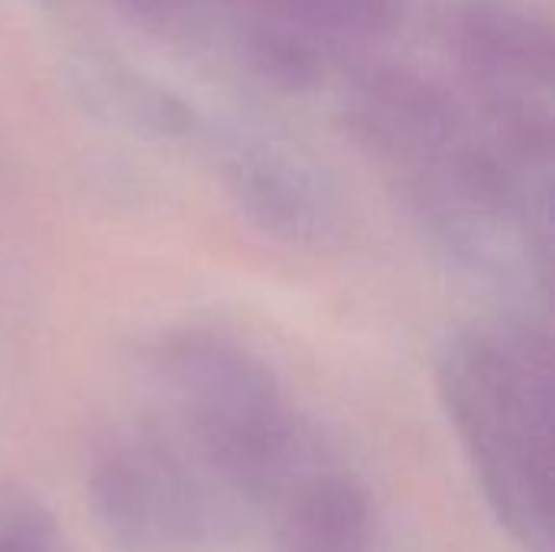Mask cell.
<instances>
[{"label": "cell", "mask_w": 555, "mask_h": 552, "mask_svg": "<svg viewBox=\"0 0 555 552\" xmlns=\"http://www.w3.org/2000/svg\"><path fill=\"white\" fill-rule=\"evenodd\" d=\"M439 397L498 524L553 552L555 358L540 329H468L439 361Z\"/></svg>", "instance_id": "6da1fadb"}, {"label": "cell", "mask_w": 555, "mask_h": 552, "mask_svg": "<svg viewBox=\"0 0 555 552\" xmlns=\"http://www.w3.org/2000/svg\"><path fill=\"white\" fill-rule=\"evenodd\" d=\"M189 452L237 504L273 498L309 468L306 433L273 368L247 345L208 332H169L153 355Z\"/></svg>", "instance_id": "7a4b0ae2"}, {"label": "cell", "mask_w": 555, "mask_h": 552, "mask_svg": "<svg viewBox=\"0 0 555 552\" xmlns=\"http://www.w3.org/2000/svg\"><path fill=\"white\" fill-rule=\"evenodd\" d=\"M85 498L114 552H211L234 521L198 459L150 429H114L94 446Z\"/></svg>", "instance_id": "3957f363"}, {"label": "cell", "mask_w": 555, "mask_h": 552, "mask_svg": "<svg viewBox=\"0 0 555 552\" xmlns=\"http://www.w3.org/2000/svg\"><path fill=\"white\" fill-rule=\"evenodd\" d=\"M341 114L351 140L371 159L410 179L442 166L472 137L452 91L410 65H374L354 75Z\"/></svg>", "instance_id": "277c9868"}, {"label": "cell", "mask_w": 555, "mask_h": 552, "mask_svg": "<svg viewBox=\"0 0 555 552\" xmlns=\"http://www.w3.org/2000/svg\"><path fill=\"white\" fill-rule=\"evenodd\" d=\"M221 179L241 215L267 238L328 247L345 234V208L325 176L289 150L241 143L224 156Z\"/></svg>", "instance_id": "5b68a950"}, {"label": "cell", "mask_w": 555, "mask_h": 552, "mask_svg": "<svg viewBox=\"0 0 555 552\" xmlns=\"http://www.w3.org/2000/svg\"><path fill=\"white\" fill-rule=\"evenodd\" d=\"M452 49L462 68L491 91L550 94L555 36L550 23L511 3L475 0L452 20Z\"/></svg>", "instance_id": "8992f818"}, {"label": "cell", "mask_w": 555, "mask_h": 552, "mask_svg": "<svg viewBox=\"0 0 555 552\" xmlns=\"http://www.w3.org/2000/svg\"><path fill=\"white\" fill-rule=\"evenodd\" d=\"M273 504V552H380L377 501L351 472L309 465Z\"/></svg>", "instance_id": "52a82bcc"}, {"label": "cell", "mask_w": 555, "mask_h": 552, "mask_svg": "<svg viewBox=\"0 0 555 552\" xmlns=\"http://www.w3.org/2000/svg\"><path fill=\"white\" fill-rule=\"evenodd\" d=\"M234 46L244 68L283 94H309L322 88L328 75V59L319 36L270 13L250 10V16L237 26Z\"/></svg>", "instance_id": "ba28073f"}, {"label": "cell", "mask_w": 555, "mask_h": 552, "mask_svg": "<svg viewBox=\"0 0 555 552\" xmlns=\"http://www.w3.org/2000/svg\"><path fill=\"white\" fill-rule=\"evenodd\" d=\"M403 0H254V13L289 20L325 39H377L400 20Z\"/></svg>", "instance_id": "9c48e42d"}, {"label": "cell", "mask_w": 555, "mask_h": 552, "mask_svg": "<svg viewBox=\"0 0 555 552\" xmlns=\"http://www.w3.org/2000/svg\"><path fill=\"white\" fill-rule=\"evenodd\" d=\"M0 552H62L52 514L26 491L0 498Z\"/></svg>", "instance_id": "30bf717a"}, {"label": "cell", "mask_w": 555, "mask_h": 552, "mask_svg": "<svg viewBox=\"0 0 555 552\" xmlns=\"http://www.w3.org/2000/svg\"><path fill=\"white\" fill-rule=\"evenodd\" d=\"M111 3L137 26L159 36L182 33L192 20V0H111Z\"/></svg>", "instance_id": "8fae6325"}]
</instances>
